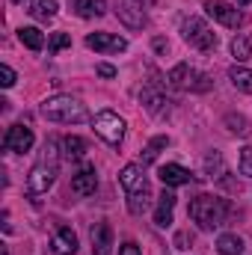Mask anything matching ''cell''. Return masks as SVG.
Segmentation results:
<instances>
[{
  "label": "cell",
  "instance_id": "6da1fadb",
  "mask_svg": "<svg viewBox=\"0 0 252 255\" xmlns=\"http://www.w3.org/2000/svg\"><path fill=\"white\" fill-rule=\"evenodd\" d=\"M57 172H60V145H57V139H48L39 160L33 163V169L27 175V196L36 199V196L48 193L57 181Z\"/></svg>",
  "mask_w": 252,
  "mask_h": 255
},
{
  "label": "cell",
  "instance_id": "7a4b0ae2",
  "mask_svg": "<svg viewBox=\"0 0 252 255\" xmlns=\"http://www.w3.org/2000/svg\"><path fill=\"white\" fill-rule=\"evenodd\" d=\"M190 220L202 229V232H214L220 226H226L229 214H232V205L223 199V196H214V193H199L193 202H190Z\"/></svg>",
  "mask_w": 252,
  "mask_h": 255
},
{
  "label": "cell",
  "instance_id": "3957f363",
  "mask_svg": "<svg viewBox=\"0 0 252 255\" xmlns=\"http://www.w3.org/2000/svg\"><path fill=\"white\" fill-rule=\"evenodd\" d=\"M122 187L127 193V211L133 217H142L151 205V187H148V178H145V169L142 163H127L119 175Z\"/></svg>",
  "mask_w": 252,
  "mask_h": 255
},
{
  "label": "cell",
  "instance_id": "277c9868",
  "mask_svg": "<svg viewBox=\"0 0 252 255\" xmlns=\"http://www.w3.org/2000/svg\"><path fill=\"white\" fill-rule=\"evenodd\" d=\"M42 116L48 122H60V125H80V122H89V110L80 98H71V95H54L42 104Z\"/></svg>",
  "mask_w": 252,
  "mask_h": 255
},
{
  "label": "cell",
  "instance_id": "5b68a950",
  "mask_svg": "<svg viewBox=\"0 0 252 255\" xmlns=\"http://www.w3.org/2000/svg\"><path fill=\"white\" fill-rule=\"evenodd\" d=\"M166 83L175 86V89H181V92H208V89L214 86V80H211L205 71L193 68L190 63L172 65L169 74H166Z\"/></svg>",
  "mask_w": 252,
  "mask_h": 255
},
{
  "label": "cell",
  "instance_id": "8992f818",
  "mask_svg": "<svg viewBox=\"0 0 252 255\" xmlns=\"http://www.w3.org/2000/svg\"><path fill=\"white\" fill-rule=\"evenodd\" d=\"M181 36H184V42L193 45L196 51H217V45H220V36H217L202 18H184Z\"/></svg>",
  "mask_w": 252,
  "mask_h": 255
},
{
  "label": "cell",
  "instance_id": "52a82bcc",
  "mask_svg": "<svg viewBox=\"0 0 252 255\" xmlns=\"http://www.w3.org/2000/svg\"><path fill=\"white\" fill-rule=\"evenodd\" d=\"M92 128H95V133H98L110 148H119L122 139H125V122H122L119 113H113V110H101V113L92 119Z\"/></svg>",
  "mask_w": 252,
  "mask_h": 255
},
{
  "label": "cell",
  "instance_id": "ba28073f",
  "mask_svg": "<svg viewBox=\"0 0 252 255\" xmlns=\"http://www.w3.org/2000/svg\"><path fill=\"white\" fill-rule=\"evenodd\" d=\"M205 12H208L214 21H220L223 27H232V30H238V27L244 24L241 9L232 6V3H226V0H205Z\"/></svg>",
  "mask_w": 252,
  "mask_h": 255
},
{
  "label": "cell",
  "instance_id": "9c48e42d",
  "mask_svg": "<svg viewBox=\"0 0 252 255\" xmlns=\"http://www.w3.org/2000/svg\"><path fill=\"white\" fill-rule=\"evenodd\" d=\"M139 104H142L151 116H157V119H160V116H166V113H169V104H172V101L166 98V92H163L157 83H148V86L139 92Z\"/></svg>",
  "mask_w": 252,
  "mask_h": 255
},
{
  "label": "cell",
  "instance_id": "30bf717a",
  "mask_svg": "<svg viewBox=\"0 0 252 255\" xmlns=\"http://www.w3.org/2000/svg\"><path fill=\"white\" fill-rule=\"evenodd\" d=\"M33 130L27 125H12L6 128V133H3V148L6 151H15V154H24V151H30L33 148Z\"/></svg>",
  "mask_w": 252,
  "mask_h": 255
},
{
  "label": "cell",
  "instance_id": "8fae6325",
  "mask_svg": "<svg viewBox=\"0 0 252 255\" xmlns=\"http://www.w3.org/2000/svg\"><path fill=\"white\" fill-rule=\"evenodd\" d=\"M86 48H92L98 54H122V51H127V39L116 36V33H89Z\"/></svg>",
  "mask_w": 252,
  "mask_h": 255
},
{
  "label": "cell",
  "instance_id": "7c38bea8",
  "mask_svg": "<svg viewBox=\"0 0 252 255\" xmlns=\"http://www.w3.org/2000/svg\"><path fill=\"white\" fill-rule=\"evenodd\" d=\"M116 15L130 30H142L145 27V12H142V3H136V0H119Z\"/></svg>",
  "mask_w": 252,
  "mask_h": 255
},
{
  "label": "cell",
  "instance_id": "4fadbf2b",
  "mask_svg": "<svg viewBox=\"0 0 252 255\" xmlns=\"http://www.w3.org/2000/svg\"><path fill=\"white\" fill-rule=\"evenodd\" d=\"M95 190H98V172H95V166H83L80 172L71 175V193H77V196H92Z\"/></svg>",
  "mask_w": 252,
  "mask_h": 255
},
{
  "label": "cell",
  "instance_id": "5bb4252c",
  "mask_svg": "<svg viewBox=\"0 0 252 255\" xmlns=\"http://www.w3.org/2000/svg\"><path fill=\"white\" fill-rule=\"evenodd\" d=\"M51 250L54 255H74L77 253V235L71 232V226H60L51 238Z\"/></svg>",
  "mask_w": 252,
  "mask_h": 255
},
{
  "label": "cell",
  "instance_id": "9a60e30c",
  "mask_svg": "<svg viewBox=\"0 0 252 255\" xmlns=\"http://www.w3.org/2000/svg\"><path fill=\"white\" fill-rule=\"evenodd\" d=\"M175 193L163 190L160 193V202H157V211H154V226L157 229H169L172 226V214H175Z\"/></svg>",
  "mask_w": 252,
  "mask_h": 255
},
{
  "label": "cell",
  "instance_id": "2e32d148",
  "mask_svg": "<svg viewBox=\"0 0 252 255\" xmlns=\"http://www.w3.org/2000/svg\"><path fill=\"white\" fill-rule=\"evenodd\" d=\"M160 181H163V187H181V184L193 181V175L181 163H166V166H160Z\"/></svg>",
  "mask_w": 252,
  "mask_h": 255
},
{
  "label": "cell",
  "instance_id": "e0dca14e",
  "mask_svg": "<svg viewBox=\"0 0 252 255\" xmlns=\"http://www.w3.org/2000/svg\"><path fill=\"white\" fill-rule=\"evenodd\" d=\"M113 250V232L107 223H95L92 226V255H110Z\"/></svg>",
  "mask_w": 252,
  "mask_h": 255
},
{
  "label": "cell",
  "instance_id": "ac0fdd59",
  "mask_svg": "<svg viewBox=\"0 0 252 255\" xmlns=\"http://www.w3.org/2000/svg\"><path fill=\"white\" fill-rule=\"evenodd\" d=\"M74 12L80 18H101L107 12V0H77L74 3Z\"/></svg>",
  "mask_w": 252,
  "mask_h": 255
},
{
  "label": "cell",
  "instance_id": "d6986e66",
  "mask_svg": "<svg viewBox=\"0 0 252 255\" xmlns=\"http://www.w3.org/2000/svg\"><path fill=\"white\" fill-rule=\"evenodd\" d=\"M244 238H238V235H220L217 238V253L220 255H241L244 253Z\"/></svg>",
  "mask_w": 252,
  "mask_h": 255
},
{
  "label": "cell",
  "instance_id": "ffe728a7",
  "mask_svg": "<svg viewBox=\"0 0 252 255\" xmlns=\"http://www.w3.org/2000/svg\"><path fill=\"white\" fill-rule=\"evenodd\" d=\"M229 80L235 83V89H241V92L252 95V71L250 68H241V65L229 68Z\"/></svg>",
  "mask_w": 252,
  "mask_h": 255
},
{
  "label": "cell",
  "instance_id": "44dd1931",
  "mask_svg": "<svg viewBox=\"0 0 252 255\" xmlns=\"http://www.w3.org/2000/svg\"><path fill=\"white\" fill-rule=\"evenodd\" d=\"M18 39H21L30 51H42V48H45V33L36 30V27H21V30H18Z\"/></svg>",
  "mask_w": 252,
  "mask_h": 255
},
{
  "label": "cell",
  "instance_id": "7402d4cb",
  "mask_svg": "<svg viewBox=\"0 0 252 255\" xmlns=\"http://www.w3.org/2000/svg\"><path fill=\"white\" fill-rule=\"evenodd\" d=\"M30 15L36 21H51L57 15V0H33L30 3Z\"/></svg>",
  "mask_w": 252,
  "mask_h": 255
},
{
  "label": "cell",
  "instance_id": "603a6c76",
  "mask_svg": "<svg viewBox=\"0 0 252 255\" xmlns=\"http://www.w3.org/2000/svg\"><path fill=\"white\" fill-rule=\"evenodd\" d=\"M65 157H71V160H83L86 157V142L80 139V136H65Z\"/></svg>",
  "mask_w": 252,
  "mask_h": 255
},
{
  "label": "cell",
  "instance_id": "cb8c5ba5",
  "mask_svg": "<svg viewBox=\"0 0 252 255\" xmlns=\"http://www.w3.org/2000/svg\"><path fill=\"white\" fill-rule=\"evenodd\" d=\"M205 172H208V178H220L226 172V163H223V154L220 151H211L205 157Z\"/></svg>",
  "mask_w": 252,
  "mask_h": 255
},
{
  "label": "cell",
  "instance_id": "d4e9b609",
  "mask_svg": "<svg viewBox=\"0 0 252 255\" xmlns=\"http://www.w3.org/2000/svg\"><path fill=\"white\" fill-rule=\"evenodd\" d=\"M166 145H169V136H154V139L145 145V151H142V166L151 163V160L160 154V148H166Z\"/></svg>",
  "mask_w": 252,
  "mask_h": 255
},
{
  "label": "cell",
  "instance_id": "484cf974",
  "mask_svg": "<svg viewBox=\"0 0 252 255\" xmlns=\"http://www.w3.org/2000/svg\"><path fill=\"white\" fill-rule=\"evenodd\" d=\"M232 54H235V60H238V63H247V60L252 57L250 39H247V36H235V39H232Z\"/></svg>",
  "mask_w": 252,
  "mask_h": 255
},
{
  "label": "cell",
  "instance_id": "4316f807",
  "mask_svg": "<svg viewBox=\"0 0 252 255\" xmlns=\"http://www.w3.org/2000/svg\"><path fill=\"white\" fill-rule=\"evenodd\" d=\"M65 48H71V36L68 33H54L51 39H48V54L54 57V54H60Z\"/></svg>",
  "mask_w": 252,
  "mask_h": 255
},
{
  "label": "cell",
  "instance_id": "83f0119b",
  "mask_svg": "<svg viewBox=\"0 0 252 255\" xmlns=\"http://www.w3.org/2000/svg\"><path fill=\"white\" fill-rule=\"evenodd\" d=\"M226 125H229V130H232V133H238V136H247V133H250V122H247L244 116L229 113V116H226Z\"/></svg>",
  "mask_w": 252,
  "mask_h": 255
},
{
  "label": "cell",
  "instance_id": "f1b7e54d",
  "mask_svg": "<svg viewBox=\"0 0 252 255\" xmlns=\"http://www.w3.org/2000/svg\"><path fill=\"white\" fill-rule=\"evenodd\" d=\"M238 166H241V175H250L252 178V145H247V148L241 151V163H238Z\"/></svg>",
  "mask_w": 252,
  "mask_h": 255
},
{
  "label": "cell",
  "instance_id": "f546056e",
  "mask_svg": "<svg viewBox=\"0 0 252 255\" xmlns=\"http://www.w3.org/2000/svg\"><path fill=\"white\" fill-rule=\"evenodd\" d=\"M0 86H3V89H9V86H15V71H12V68H9L6 63L0 65Z\"/></svg>",
  "mask_w": 252,
  "mask_h": 255
},
{
  "label": "cell",
  "instance_id": "4dcf8cb0",
  "mask_svg": "<svg viewBox=\"0 0 252 255\" xmlns=\"http://www.w3.org/2000/svg\"><path fill=\"white\" fill-rule=\"evenodd\" d=\"M95 71H98L101 77H116V68H113V65H107V63H98V65H95Z\"/></svg>",
  "mask_w": 252,
  "mask_h": 255
},
{
  "label": "cell",
  "instance_id": "1f68e13d",
  "mask_svg": "<svg viewBox=\"0 0 252 255\" xmlns=\"http://www.w3.org/2000/svg\"><path fill=\"white\" fill-rule=\"evenodd\" d=\"M119 255H142V253H139V247H136L133 241H127V244H122V250H119Z\"/></svg>",
  "mask_w": 252,
  "mask_h": 255
},
{
  "label": "cell",
  "instance_id": "d6a6232c",
  "mask_svg": "<svg viewBox=\"0 0 252 255\" xmlns=\"http://www.w3.org/2000/svg\"><path fill=\"white\" fill-rule=\"evenodd\" d=\"M154 51L163 54V51H166V42H163V39H154Z\"/></svg>",
  "mask_w": 252,
  "mask_h": 255
},
{
  "label": "cell",
  "instance_id": "836d02e7",
  "mask_svg": "<svg viewBox=\"0 0 252 255\" xmlns=\"http://www.w3.org/2000/svg\"><path fill=\"white\" fill-rule=\"evenodd\" d=\"M247 3H250V0H238V6H247Z\"/></svg>",
  "mask_w": 252,
  "mask_h": 255
},
{
  "label": "cell",
  "instance_id": "e575fe53",
  "mask_svg": "<svg viewBox=\"0 0 252 255\" xmlns=\"http://www.w3.org/2000/svg\"><path fill=\"white\" fill-rule=\"evenodd\" d=\"M12 3H18V6H21V3H27V0H12Z\"/></svg>",
  "mask_w": 252,
  "mask_h": 255
},
{
  "label": "cell",
  "instance_id": "d590c367",
  "mask_svg": "<svg viewBox=\"0 0 252 255\" xmlns=\"http://www.w3.org/2000/svg\"><path fill=\"white\" fill-rule=\"evenodd\" d=\"M136 3H154V0H136Z\"/></svg>",
  "mask_w": 252,
  "mask_h": 255
}]
</instances>
